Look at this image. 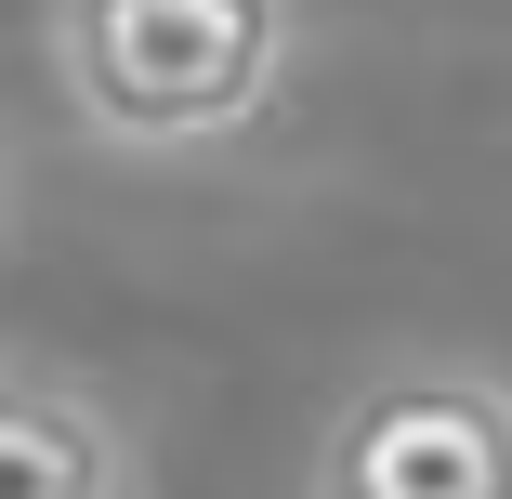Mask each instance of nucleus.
Listing matches in <instances>:
<instances>
[{"label":"nucleus","mask_w":512,"mask_h":499,"mask_svg":"<svg viewBox=\"0 0 512 499\" xmlns=\"http://www.w3.org/2000/svg\"><path fill=\"white\" fill-rule=\"evenodd\" d=\"M289 0H53V92L92 145L184 158L289 92Z\"/></svg>","instance_id":"obj_1"},{"label":"nucleus","mask_w":512,"mask_h":499,"mask_svg":"<svg viewBox=\"0 0 512 499\" xmlns=\"http://www.w3.org/2000/svg\"><path fill=\"white\" fill-rule=\"evenodd\" d=\"M316 499H512V381L407 355L316 434Z\"/></svg>","instance_id":"obj_2"},{"label":"nucleus","mask_w":512,"mask_h":499,"mask_svg":"<svg viewBox=\"0 0 512 499\" xmlns=\"http://www.w3.org/2000/svg\"><path fill=\"white\" fill-rule=\"evenodd\" d=\"M0 499H145V473H132V434L79 381L14 368L0 381Z\"/></svg>","instance_id":"obj_3"}]
</instances>
